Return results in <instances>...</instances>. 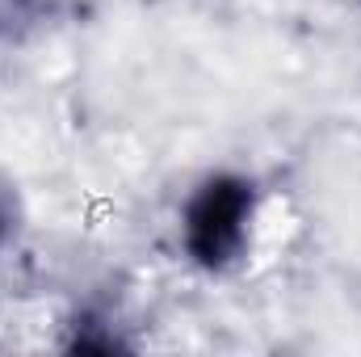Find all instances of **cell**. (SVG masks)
<instances>
[{"instance_id":"obj_1","label":"cell","mask_w":361,"mask_h":357,"mask_svg":"<svg viewBox=\"0 0 361 357\" xmlns=\"http://www.w3.org/2000/svg\"><path fill=\"white\" fill-rule=\"evenodd\" d=\"M252 214H257L252 181L235 177V173L206 177L197 185V193L185 202V219H180L185 253L202 269L235 265L248 248Z\"/></svg>"},{"instance_id":"obj_2","label":"cell","mask_w":361,"mask_h":357,"mask_svg":"<svg viewBox=\"0 0 361 357\" xmlns=\"http://www.w3.org/2000/svg\"><path fill=\"white\" fill-rule=\"evenodd\" d=\"M13 219H17V210H13V189L0 185V248L8 244V236H13V227H17Z\"/></svg>"}]
</instances>
